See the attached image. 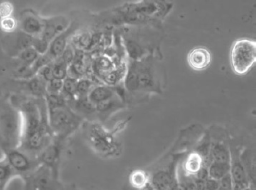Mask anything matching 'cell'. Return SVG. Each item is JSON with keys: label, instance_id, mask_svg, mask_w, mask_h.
<instances>
[{"label": "cell", "instance_id": "obj_1", "mask_svg": "<svg viewBox=\"0 0 256 190\" xmlns=\"http://www.w3.org/2000/svg\"><path fill=\"white\" fill-rule=\"evenodd\" d=\"M8 97L22 116V137L19 147L38 157L54 137L48 124L45 98H35L22 94H14Z\"/></svg>", "mask_w": 256, "mask_h": 190}, {"label": "cell", "instance_id": "obj_2", "mask_svg": "<svg viewBox=\"0 0 256 190\" xmlns=\"http://www.w3.org/2000/svg\"><path fill=\"white\" fill-rule=\"evenodd\" d=\"M22 116L8 97H0V149L4 153L20 147Z\"/></svg>", "mask_w": 256, "mask_h": 190}, {"label": "cell", "instance_id": "obj_3", "mask_svg": "<svg viewBox=\"0 0 256 190\" xmlns=\"http://www.w3.org/2000/svg\"><path fill=\"white\" fill-rule=\"evenodd\" d=\"M84 137L87 144L97 155L104 158L118 157L121 144L113 131L107 130L97 121H84L82 125Z\"/></svg>", "mask_w": 256, "mask_h": 190}, {"label": "cell", "instance_id": "obj_4", "mask_svg": "<svg viewBox=\"0 0 256 190\" xmlns=\"http://www.w3.org/2000/svg\"><path fill=\"white\" fill-rule=\"evenodd\" d=\"M46 108L48 124L54 136L64 140L74 134L84 122L68 104Z\"/></svg>", "mask_w": 256, "mask_h": 190}, {"label": "cell", "instance_id": "obj_5", "mask_svg": "<svg viewBox=\"0 0 256 190\" xmlns=\"http://www.w3.org/2000/svg\"><path fill=\"white\" fill-rule=\"evenodd\" d=\"M256 60V43L248 39L237 40L230 51L232 70L238 75H244L254 66Z\"/></svg>", "mask_w": 256, "mask_h": 190}, {"label": "cell", "instance_id": "obj_6", "mask_svg": "<svg viewBox=\"0 0 256 190\" xmlns=\"http://www.w3.org/2000/svg\"><path fill=\"white\" fill-rule=\"evenodd\" d=\"M24 190H64L60 173L40 164L23 181Z\"/></svg>", "mask_w": 256, "mask_h": 190}, {"label": "cell", "instance_id": "obj_7", "mask_svg": "<svg viewBox=\"0 0 256 190\" xmlns=\"http://www.w3.org/2000/svg\"><path fill=\"white\" fill-rule=\"evenodd\" d=\"M3 157L12 168L18 179L22 181L41 164L38 157L24 152L20 147L3 153Z\"/></svg>", "mask_w": 256, "mask_h": 190}, {"label": "cell", "instance_id": "obj_8", "mask_svg": "<svg viewBox=\"0 0 256 190\" xmlns=\"http://www.w3.org/2000/svg\"><path fill=\"white\" fill-rule=\"evenodd\" d=\"M66 140L54 137L52 142L38 155L40 164L60 173L64 145Z\"/></svg>", "mask_w": 256, "mask_h": 190}, {"label": "cell", "instance_id": "obj_9", "mask_svg": "<svg viewBox=\"0 0 256 190\" xmlns=\"http://www.w3.org/2000/svg\"><path fill=\"white\" fill-rule=\"evenodd\" d=\"M43 20L42 33L40 37L50 43V45L56 37L64 33L71 25L70 19L64 15L44 18Z\"/></svg>", "mask_w": 256, "mask_h": 190}, {"label": "cell", "instance_id": "obj_10", "mask_svg": "<svg viewBox=\"0 0 256 190\" xmlns=\"http://www.w3.org/2000/svg\"><path fill=\"white\" fill-rule=\"evenodd\" d=\"M44 18L32 10H25L20 15L19 30L30 37H39L42 33Z\"/></svg>", "mask_w": 256, "mask_h": 190}, {"label": "cell", "instance_id": "obj_11", "mask_svg": "<svg viewBox=\"0 0 256 190\" xmlns=\"http://www.w3.org/2000/svg\"><path fill=\"white\" fill-rule=\"evenodd\" d=\"M78 30V24L76 23H71L64 33L56 37L54 40L50 43L48 53L53 60H56L61 57L65 49L68 48V41L72 38L74 33Z\"/></svg>", "mask_w": 256, "mask_h": 190}, {"label": "cell", "instance_id": "obj_12", "mask_svg": "<svg viewBox=\"0 0 256 190\" xmlns=\"http://www.w3.org/2000/svg\"><path fill=\"white\" fill-rule=\"evenodd\" d=\"M230 174L234 181V188L246 190L250 187L247 171L240 159H236L234 162H230Z\"/></svg>", "mask_w": 256, "mask_h": 190}, {"label": "cell", "instance_id": "obj_13", "mask_svg": "<svg viewBox=\"0 0 256 190\" xmlns=\"http://www.w3.org/2000/svg\"><path fill=\"white\" fill-rule=\"evenodd\" d=\"M188 62L192 68L200 71L209 66L212 62V55L206 48L194 49L189 53Z\"/></svg>", "mask_w": 256, "mask_h": 190}, {"label": "cell", "instance_id": "obj_14", "mask_svg": "<svg viewBox=\"0 0 256 190\" xmlns=\"http://www.w3.org/2000/svg\"><path fill=\"white\" fill-rule=\"evenodd\" d=\"M204 165V159L196 152L190 153L184 161L182 170L186 175L194 176L198 174Z\"/></svg>", "mask_w": 256, "mask_h": 190}, {"label": "cell", "instance_id": "obj_15", "mask_svg": "<svg viewBox=\"0 0 256 190\" xmlns=\"http://www.w3.org/2000/svg\"><path fill=\"white\" fill-rule=\"evenodd\" d=\"M114 91L108 86L94 87L88 95V99L95 106L114 97Z\"/></svg>", "mask_w": 256, "mask_h": 190}, {"label": "cell", "instance_id": "obj_16", "mask_svg": "<svg viewBox=\"0 0 256 190\" xmlns=\"http://www.w3.org/2000/svg\"><path fill=\"white\" fill-rule=\"evenodd\" d=\"M122 107L121 101L114 96L110 100L102 102L96 105V114L103 120L108 118L112 113L122 108Z\"/></svg>", "mask_w": 256, "mask_h": 190}, {"label": "cell", "instance_id": "obj_17", "mask_svg": "<svg viewBox=\"0 0 256 190\" xmlns=\"http://www.w3.org/2000/svg\"><path fill=\"white\" fill-rule=\"evenodd\" d=\"M156 190H170L173 187V176L166 171H160L150 178Z\"/></svg>", "mask_w": 256, "mask_h": 190}, {"label": "cell", "instance_id": "obj_18", "mask_svg": "<svg viewBox=\"0 0 256 190\" xmlns=\"http://www.w3.org/2000/svg\"><path fill=\"white\" fill-rule=\"evenodd\" d=\"M18 178L12 168L4 157L0 159V190H6L13 179Z\"/></svg>", "mask_w": 256, "mask_h": 190}, {"label": "cell", "instance_id": "obj_19", "mask_svg": "<svg viewBox=\"0 0 256 190\" xmlns=\"http://www.w3.org/2000/svg\"><path fill=\"white\" fill-rule=\"evenodd\" d=\"M93 71L96 76L104 78L108 72L114 69L113 62L108 57L102 56L98 57L94 62L92 65Z\"/></svg>", "mask_w": 256, "mask_h": 190}, {"label": "cell", "instance_id": "obj_20", "mask_svg": "<svg viewBox=\"0 0 256 190\" xmlns=\"http://www.w3.org/2000/svg\"><path fill=\"white\" fill-rule=\"evenodd\" d=\"M210 155L212 162L228 163L232 160L228 149L222 143L212 144Z\"/></svg>", "mask_w": 256, "mask_h": 190}, {"label": "cell", "instance_id": "obj_21", "mask_svg": "<svg viewBox=\"0 0 256 190\" xmlns=\"http://www.w3.org/2000/svg\"><path fill=\"white\" fill-rule=\"evenodd\" d=\"M208 169L209 177L219 181L230 173V162H212L208 166Z\"/></svg>", "mask_w": 256, "mask_h": 190}, {"label": "cell", "instance_id": "obj_22", "mask_svg": "<svg viewBox=\"0 0 256 190\" xmlns=\"http://www.w3.org/2000/svg\"><path fill=\"white\" fill-rule=\"evenodd\" d=\"M128 181L132 187L136 189L140 190L150 181L148 174L143 169H135L132 171L128 176Z\"/></svg>", "mask_w": 256, "mask_h": 190}, {"label": "cell", "instance_id": "obj_23", "mask_svg": "<svg viewBox=\"0 0 256 190\" xmlns=\"http://www.w3.org/2000/svg\"><path fill=\"white\" fill-rule=\"evenodd\" d=\"M127 72L125 65H121L120 67L114 69L111 72L104 77L103 80L108 85H115L120 83L123 79L126 77Z\"/></svg>", "mask_w": 256, "mask_h": 190}, {"label": "cell", "instance_id": "obj_24", "mask_svg": "<svg viewBox=\"0 0 256 190\" xmlns=\"http://www.w3.org/2000/svg\"><path fill=\"white\" fill-rule=\"evenodd\" d=\"M76 82L78 80L70 77H68L63 80V87L61 95L64 97L66 102L76 99Z\"/></svg>", "mask_w": 256, "mask_h": 190}, {"label": "cell", "instance_id": "obj_25", "mask_svg": "<svg viewBox=\"0 0 256 190\" xmlns=\"http://www.w3.org/2000/svg\"><path fill=\"white\" fill-rule=\"evenodd\" d=\"M53 78L56 80H65L68 77V65L60 57L52 62Z\"/></svg>", "mask_w": 256, "mask_h": 190}, {"label": "cell", "instance_id": "obj_26", "mask_svg": "<svg viewBox=\"0 0 256 190\" xmlns=\"http://www.w3.org/2000/svg\"><path fill=\"white\" fill-rule=\"evenodd\" d=\"M40 55L34 48L30 47V48L22 50L18 56L15 57H16L23 65L28 67H31L38 60Z\"/></svg>", "mask_w": 256, "mask_h": 190}, {"label": "cell", "instance_id": "obj_27", "mask_svg": "<svg viewBox=\"0 0 256 190\" xmlns=\"http://www.w3.org/2000/svg\"><path fill=\"white\" fill-rule=\"evenodd\" d=\"M93 39L92 36L88 33H83L78 35H74L72 43L74 48L80 50H86L92 46Z\"/></svg>", "mask_w": 256, "mask_h": 190}, {"label": "cell", "instance_id": "obj_28", "mask_svg": "<svg viewBox=\"0 0 256 190\" xmlns=\"http://www.w3.org/2000/svg\"><path fill=\"white\" fill-rule=\"evenodd\" d=\"M93 87V82L88 79L84 78V77L78 79L76 82V98L88 97V94L91 92Z\"/></svg>", "mask_w": 256, "mask_h": 190}, {"label": "cell", "instance_id": "obj_29", "mask_svg": "<svg viewBox=\"0 0 256 190\" xmlns=\"http://www.w3.org/2000/svg\"><path fill=\"white\" fill-rule=\"evenodd\" d=\"M0 29L2 31L8 34V35L14 33L19 30L18 20L13 16L0 19Z\"/></svg>", "mask_w": 256, "mask_h": 190}, {"label": "cell", "instance_id": "obj_30", "mask_svg": "<svg viewBox=\"0 0 256 190\" xmlns=\"http://www.w3.org/2000/svg\"><path fill=\"white\" fill-rule=\"evenodd\" d=\"M48 47H50V43L44 40L40 36L32 38V48H34L39 55H44L48 53Z\"/></svg>", "mask_w": 256, "mask_h": 190}, {"label": "cell", "instance_id": "obj_31", "mask_svg": "<svg viewBox=\"0 0 256 190\" xmlns=\"http://www.w3.org/2000/svg\"><path fill=\"white\" fill-rule=\"evenodd\" d=\"M62 80L53 79L51 81L46 83V95H58V94H61L62 90Z\"/></svg>", "mask_w": 256, "mask_h": 190}, {"label": "cell", "instance_id": "obj_32", "mask_svg": "<svg viewBox=\"0 0 256 190\" xmlns=\"http://www.w3.org/2000/svg\"><path fill=\"white\" fill-rule=\"evenodd\" d=\"M14 10V6L10 2L4 1L0 3V19L12 16Z\"/></svg>", "mask_w": 256, "mask_h": 190}, {"label": "cell", "instance_id": "obj_33", "mask_svg": "<svg viewBox=\"0 0 256 190\" xmlns=\"http://www.w3.org/2000/svg\"><path fill=\"white\" fill-rule=\"evenodd\" d=\"M52 62L50 65H46V66L42 67L40 69L36 74V76L39 77L41 80H42L44 82H48L51 81L53 80L52 75Z\"/></svg>", "mask_w": 256, "mask_h": 190}, {"label": "cell", "instance_id": "obj_34", "mask_svg": "<svg viewBox=\"0 0 256 190\" xmlns=\"http://www.w3.org/2000/svg\"><path fill=\"white\" fill-rule=\"evenodd\" d=\"M75 54H76V51H75L74 48L71 45H68V48L65 49L62 55L60 57L64 62H66L70 67V65L72 63L74 60Z\"/></svg>", "mask_w": 256, "mask_h": 190}, {"label": "cell", "instance_id": "obj_35", "mask_svg": "<svg viewBox=\"0 0 256 190\" xmlns=\"http://www.w3.org/2000/svg\"><path fill=\"white\" fill-rule=\"evenodd\" d=\"M219 184H220V186L224 188V189L228 190H234V181H232L230 173H228L226 175L224 176L222 179H220L219 180Z\"/></svg>", "mask_w": 256, "mask_h": 190}, {"label": "cell", "instance_id": "obj_36", "mask_svg": "<svg viewBox=\"0 0 256 190\" xmlns=\"http://www.w3.org/2000/svg\"><path fill=\"white\" fill-rule=\"evenodd\" d=\"M219 186V181L216 179L209 177L205 181V189L206 190H217Z\"/></svg>", "mask_w": 256, "mask_h": 190}, {"label": "cell", "instance_id": "obj_37", "mask_svg": "<svg viewBox=\"0 0 256 190\" xmlns=\"http://www.w3.org/2000/svg\"><path fill=\"white\" fill-rule=\"evenodd\" d=\"M140 190H156L153 184H152V183L150 182V181H148V182L146 183V184H145L144 186H143V187L142 188V189H140Z\"/></svg>", "mask_w": 256, "mask_h": 190}, {"label": "cell", "instance_id": "obj_38", "mask_svg": "<svg viewBox=\"0 0 256 190\" xmlns=\"http://www.w3.org/2000/svg\"><path fill=\"white\" fill-rule=\"evenodd\" d=\"M217 190H228V189H224V188H222V186H219L218 189Z\"/></svg>", "mask_w": 256, "mask_h": 190}]
</instances>
